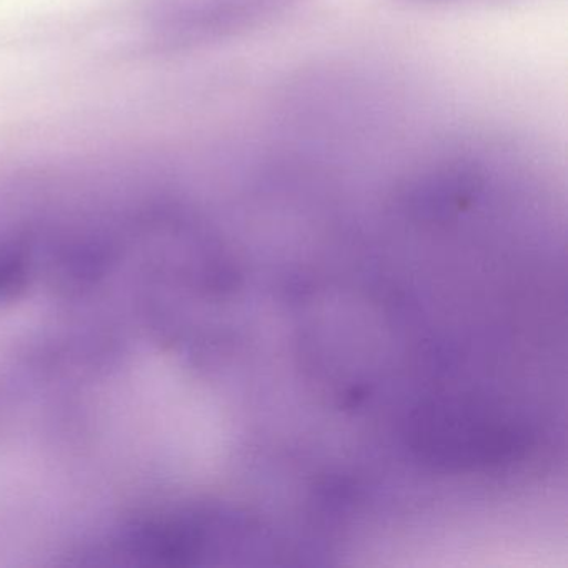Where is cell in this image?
Returning a JSON list of instances; mask_svg holds the SVG:
<instances>
[{
    "mask_svg": "<svg viewBox=\"0 0 568 568\" xmlns=\"http://www.w3.org/2000/svg\"><path fill=\"white\" fill-rule=\"evenodd\" d=\"M308 0H141L134 12L139 44L184 54L237 41L301 11Z\"/></svg>",
    "mask_w": 568,
    "mask_h": 568,
    "instance_id": "1",
    "label": "cell"
},
{
    "mask_svg": "<svg viewBox=\"0 0 568 568\" xmlns=\"http://www.w3.org/2000/svg\"><path fill=\"white\" fill-rule=\"evenodd\" d=\"M404 4L424 6V8H447V6L485 4L497 0H397Z\"/></svg>",
    "mask_w": 568,
    "mask_h": 568,
    "instance_id": "2",
    "label": "cell"
}]
</instances>
